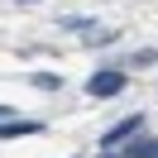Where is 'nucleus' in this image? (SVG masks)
Returning <instances> with one entry per match:
<instances>
[{"label": "nucleus", "mask_w": 158, "mask_h": 158, "mask_svg": "<svg viewBox=\"0 0 158 158\" xmlns=\"http://www.w3.org/2000/svg\"><path fill=\"white\" fill-rule=\"evenodd\" d=\"M120 91H125V72H120V67H106V72H96V77L86 81V96H96V101L120 96Z\"/></svg>", "instance_id": "1"}, {"label": "nucleus", "mask_w": 158, "mask_h": 158, "mask_svg": "<svg viewBox=\"0 0 158 158\" xmlns=\"http://www.w3.org/2000/svg\"><path fill=\"white\" fill-rule=\"evenodd\" d=\"M139 125H144V115H125V120H120V125H110L106 134H101V148H106V153H115V144H125V139L134 134Z\"/></svg>", "instance_id": "2"}, {"label": "nucleus", "mask_w": 158, "mask_h": 158, "mask_svg": "<svg viewBox=\"0 0 158 158\" xmlns=\"http://www.w3.org/2000/svg\"><path fill=\"white\" fill-rule=\"evenodd\" d=\"M24 134H43L39 120H0V139H24Z\"/></svg>", "instance_id": "3"}, {"label": "nucleus", "mask_w": 158, "mask_h": 158, "mask_svg": "<svg viewBox=\"0 0 158 158\" xmlns=\"http://www.w3.org/2000/svg\"><path fill=\"white\" fill-rule=\"evenodd\" d=\"M62 29L67 34H91L96 24H91V15H62Z\"/></svg>", "instance_id": "4"}, {"label": "nucleus", "mask_w": 158, "mask_h": 158, "mask_svg": "<svg viewBox=\"0 0 158 158\" xmlns=\"http://www.w3.org/2000/svg\"><path fill=\"white\" fill-rule=\"evenodd\" d=\"M129 158H158V139H139V144L129 148Z\"/></svg>", "instance_id": "5"}, {"label": "nucleus", "mask_w": 158, "mask_h": 158, "mask_svg": "<svg viewBox=\"0 0 158 158\" xmlns=\"http://www.w3.org/2000/svg\"><path fill=\"white\" fill-rule=\"evenodd\" d=\"M34 86H43V91H58V86H62V77H53V72H34Z\"/></svg>", "instance_id": "6"}, {"label": "nucleus", "mask_w": 158, "mask_h": 158, "mask_svg": "<svg viewBox=\"0 0 158 158\" xmlns=\"http://www.w3.org/2000/svg\"><path fill=\"white\" fill-rule=\"evenodd\" d=\"M0 120H15V115H10V106H0Z\"/></svg>", "instance_id": "7"}]
</instances>
